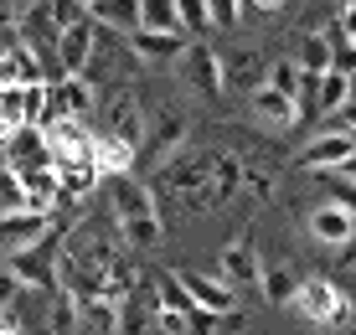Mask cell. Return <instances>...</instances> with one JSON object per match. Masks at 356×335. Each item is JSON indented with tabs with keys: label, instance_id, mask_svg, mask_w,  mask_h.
Listing matches in <instances>:
<instances>
[{
	"label": "cell",
	"instance_id": "6da1fadb",
	"mask_svg": "<svg viewBox=\"0 0 356 335\" xmlns=\"http://www.w3.org/2000/svg\"><path fill=\"white\" fill-rule=\"evenodd\" d=\"M108 186V206H114V232L124 243V253H150L161 243V212H155V196L145 181L124 176H104Z\"/></svg>",
	"mask_w": 356,
	"mask_h": 335
},
{
	"label": "cell",
	"instance_id": "7a4b0ae2",
	"mask_svg": "<svg viewBox=\"0 0 356 335\" xmlns=\"http://www.w3.org/2000/svg\"><path fill=\"white\" fill-rule=\"evenodd\" d=\"M289 309L300 320H310L315 330H346V325H356V300L341 284H330V279H305L300 274V289H294V300H289Z\"/></svg>",
	"mask_w": 356,
	"mask_h": 335
},
{
	"label": "cell",
	"instance_id": "3957f363",
	"mask_svg": "<svg viewBox=\"0 0 356 335\" xmlns=\"http://www.w3.org/2000/svg\"><path fill=\"white\" fill-rule=\"evenodd\" d=\"M63 238H67V222H52V232H47L42 243H31L26 253L6 258V268L21 279V289L31 294H57L63 284H57V263H63Z\"/></svg>",
	"mask_w": 356,
	"mask_h": 335
},
{
	"label": "cell",
	"instance_id": "277c9868",
	"mask_svg": "<svg viewBox=\"0 0 356 335\" xmlns=\"http://www.w3.org/2000/svg\"><path fill=\"white\" fill-rule=\"evenodd\" d=\"M42 140H47L52 165H93V129H88V119H47Z\"/></svg>",
	"mask_w": 356,
	"mask_h": 335
},
{
	"label": "cell",
	"instance_id": "5b68a950",
	"mask_svg": "<svg viewBox=\"0 0 356 335\" xmlns=\"http://www.w3.org/2000/svg\"><path fill=\"white\" fill-rule=\"evenodd\" d=\"M176 67H181V83H186L196 98H217L222 93V52H217V47L186 36V52L176 57Z\"/></svg>",
	"mask_w": 356,
	"mask_h": 335
},
{
	"label": "cell",
	"instance_id": "8992f818",
	"mask_svg": "<svg viewBox=\"0 0 356 335\" xmlns=\"http://www.w3.org/2000/svg\"><path fill=\"white\" fill-rule=\"evenodd\" d=\"M217 279H222L232 294H248V289H259V279H264V258H259V238H253V232H243L238 243H227V247H222Z\"/></svg>",
	"mask_w": 356,
	"mask_h": 335
},
{
	"label": "cell",
	"instance_id": "52a82bcc",
	"mask_svg": "<svg viewBox=\"0 0 356 335\" xmlns=\"http://www.w3.org/2000/svg\"><path fill=\"white\" fill-rule=\"evenodd\" d=\"M165 186L181 196V202H202L207 206V186H212V155H191L186 145H181L176 155L165 160Z\"/></svg>",
	"mask_w": 356,
	"mask_h": 335
},
{
	"label": "cell",
	"instance_id": "ba28073f",
	"mask_svg": "<svg viewBox=\"0 0 356 335\" xmlns=\"http://www.w3.org/2000/svg\"><path fill=\"white\" fill-rule=\"evenodd\" d=\"M351 155H356V134H351V129H325V134H315V140L305 145L300 155H294V165L330 176V170H341Z\"/></svg>",
	"mask_w": 356,
	"mask_h": 335
},
{
	"label": "cell",
	"instance_id": "9c48e42d",
	"mask_svg": "<svg viewBox=\"0 0 356 335\" xmlns=\"http://www.w3.org/2000/svg\"><path fill=\"white\" fill-rule=\"evenodd\" d=\"M93 108H98V93L88 78H52L47 83V119H88Z\"/></svg>",
	"mask_w": 356,
	"mask_h": 335
},
{
	"label": "cell",
	"instance_id": "30bf717a",
	"mask_svg": "<svg viewBox=\"0 0 356 335\" xmlns=\"http://www.w3.org/2000/svg\"><path fill=\"white\" fill-rule=\"evenodd\" d=\"M93 52H98V26L93 21H78V26L57 31V72H63V78H88Z\"/></svg>",
	"mask_w": 356,
	"mask_h": 335
},
{
	"label": "cell",
	"instance_id": "8fae6325",
	"mask_svg": "<svg viewBox=\"0 0 356 335\" xmlns=\"http://www.w3.org/2000/svg\"><path fill=\"white\" fill-rule=\"evenodd\" d=\"M57 217H42V212H0V253L16 258L26 253L31 243H42L47 232H52Z\"/></svg>",
	"mask_w": 356,
	"mask_h": 335
},
{
	"label": "cell",
	"instance_id": "7c38bea8",
	"mask_svg": "<svg viewBox=\"0 0 356 335\" xmlns=\"http://www.w3.org/2000/svg\"><path fill=\"white\" fill-rule=\"evenodd\" d=\"M21 186V206L26 212H42V217H57V206H63V186H57V170L42 165V170H10Z\"/></svg>",
	"mask_w": 356,
	"mask_h": 335
},
{
	"label": "cell",
	"instance_id": "4fadbf2b",
	"mask_svg": "<svg viewBox=\"0 0 356 335\" xmlns=\"http://www.w3.org/2000/svg\"><path fill=\"white\" fill-rule=\"evenodd\" d=\"M0 160H6V170H42V165H52L42 129H10L6 140H0Z\"/></svg>",
	"mask_w": 356,
	"mask_h": 335
},
{
	"label": "cell",
	"instance_id": "5bb4252c",
	"mask_svg": "<svg viewBox=\"0 0 356 335\" xmlns=\"http://www.w3.org/2000/svg\"><path fill=\"white\" fill-rule=\"evenodd\" d=\"M181 279V289L191 294V304L196 309H207V315H238V294L227 289L222 279H207V274H176Z\"/></svg>",
	"mask_w": 356,
	"mask_h": 335
},
{
	"label": "cell",
	"instance_id": "9a60e30c",
	"mask_svg": "<svg viewBox=\"0 0 356 335\" xmlns=\"http://www.w3.org/2000/svg\"><path fill=\"white\" fill-rule=\"evenodd\" d=\"M104 134H114V140L134 145V150L145 145V114H140V104H134V93H114V98H108ZM134 160H140V155H134Z\"/></svg>",
	"mask_w": 356,
	"mask_h": 335
},
{
	"label": "cell",
	"instance_id": "2e32d148",
	"mask_svg": "<svg viewBox=\"0 0 356 335\" xmlns=\"http://www.w3.org/2000/svg\"><path fill=\"white\" fill-rule=\"evenodd\" d=\"M181 145H186V119H181L176 108H165L161 124H155V140L140 145V160H145V165H165V160L176 155ZM140 160H134V165H140Z\"/></svg>",
	"mask_w": 356,
	"mask_h": 335
},
{
	"label": "cell",
	"instance_id": "e0dca14e",
	"mask_svg": "<svg viewBox=\"0 0 356 335\" xmlns=\"http://www.w3.org/2000/svg\"><path fill=\"white\" fill-rule=\"evenodd\" d=\"M310 232H315V243H325V247H341V243H351V232H356V217H351L341 202H330V206H315V212H310Z\"/></svg>",
	"mask_w": 356,
	"mask_h": 335
},
{
	"label": "cell",
	"instance_id": "ac0fdd59",
	"mask_svg": "<svg viewBox=\"0 0 356 335\" xmlns=\"http://www.w3.org/2000/svg\"><path fill=\"white\" fill-rule=\"evenodd\" d=\"M129 47H134L140 62H176L181 52H186V36H181V31H140V26H134Z\"/></svg>",
	"mask_w": 356,
	"mask_h": 335
},
{
	"label": "cell",
	"instance_id": "d6986e66",
	"mask_svg": "<svg viewBox=\"0 0 356 335\" xmlns=\"http://www.w3.org/2000/svg\"><path fill=\"white\" fill-rule=\"evenodd\" d=\"M264 72H268V62L259 52H248V47H238L232 57H222V88H243V93H253L264 83Z\"/></svg>",
	"mask_w": 356,
	"mask_h": 335
},
{
	"label": "cell",
	"instance_id": "ffe728a7",
	"mask_svg": "<svg viewBox=\"0 0 356 335\" xmlns=\"http://www.w3.org/2000/svg\"><path fill=\"white\" fill-rule=\"evenodd\" d=\"M134 155H140L134 145L93 129V165H98V176H124V170H134Z\"/></svg>",
	"mask_w": 356,
	"mask_h": 335
},
{
	"label": "cell",
	"instance_id": "44dd1931",
	"mask_svg": "<svg viewBox=\"0 0 356 335\" xmlns=\"http://www.w3.org/2000/svg\"><path fill=\"white\" fill-rule=\"evenodd\" d=\"M134 6H140V0H93V6H88V21H93L98 31H119V36H129L134 26H140Z\"/></svg>",
	"mask_w": 356,
	"mask_h": 335
},
{
	"label": "cell",
	"instance_id": "7402d4cb",
	"mask_svg": "<svg viewBox=\"0 0 356 335\" xmlns=\"http://www.w3.org/2000/svg\"><path fill=\"white\" fill-rule=\"evenodd\" d=\"M238 186H243V160H238V155H212V186H207V206H227Z\"/></svg>",
	"mask_w": 356,
	"mask_h": 335
},
{
	"label": "cell",
	"instance_id": "603a6c76",
	"mask_svg": "<svg viewBox=\"0 0 356 335\" xmlns=\"http://www.w3.org/2000/svg\"><path fill=\"white\" fill-rule=\"evenodd\" d=\"M26 83H47V72L26 47H16V52L0 57V88H26Z\"/></svg>",
	"mask_w": 356,
	"mask_h": 335
},
{
	"label": "cell",
	"instance_id": "cb8c5ba5",
	"mask_svg": "<svg viewBox=\"0 0 356 335\" xmlns=\"http://www.w3.org/2000/svg\"><path fill=\"white\" fill-rule=\"evenodd\" d=\"M248 98H253V114H259L264 124H274V129H294V104L284 93H274L268 83H259Z\"/></svg>",
	"mask_w": 356,
	"mask_h": 335
},
{
	"label": "cell",
	"instance_id": "d4e9b609",
	"mask_svg": "<svg viewBox=\"0 0 356 335\" xmlns=\"http://www.w3.org/2000/svg\"><path fill=\"white\" fill-rule=\"evenodd\" d=\"M346 98H351V78H346V72H321V83H315V119L341 114Z\"/></svg>",
	"mask_w": 356,
	"mask_h": 335
},
{
	"label": "cell",
	"instance_id": "484cf974",
	"mask_svg": "<svg viewBox=\"0 0 356 335\" xmlns=\"http://www.w3.org/2000/svg\"><path fill=\"white\" fill-rule=\"evenodd\" d=\"M294 67L315 72V78L330 72V42H325L321 31H300V36H294Z\"/></svg>",
	"mask_w": 356,
	"mask_h": 335
},
{
	"label": "cell",
	"instance_id": "4316f807",
	"mask_svg": "<svg viewBox=\"0 0 356 335\" xmlns=\"http://www.w3.org/2000/svg\"><path fill=\"white\" fill-rule=\"evenodd\" d=\"M31 10L52 31H67V26H78V21H88V6H83V0H31Z\"/></svg>",
	"mask_w": 356,
	"mask_h": 335
},
{
	"label": "cell",
	"instance_id": "83f0119b",
	"mask_svg": "<svg viewBox=\"0 0 356 335\" xmlns=\"http://www.w3.org/2000/svg\"><path fill=\"white\" fill-rule=\"evenodd\" d=\"M134 16H140V31H181L176 0H140V6H134Z\"/></svg>",
	"mask_w": 356,
	"mask_h": 335
},
{
	"label": "cell",
	"instance_id": "f1b7e54d",
	"mask_svg": "<svg viewBox=\"0 0 356 335\" xmlns=\"http://www.w3.org/2000/svg\"><path fill=\"white\" fill-rule=\"evenodd\" d=\"M259 289H264L268 304H289L294 289H300V274H294V268H268V274L259 279Z\"/></svg>",
	"mask_w": 356,
	"mask_h": 335
},
{
	"label": "cell",
	"instance_id": "f546056e",
	"mask_svg": "<svg viewBox=\"0 0 356 335\" xmlns=\"http://www.w3.org/2000/svg\"><path fill=\"white\" fill-rule=\"evenodd\" d=\"M176 21H181V36H202L212 31V16H207V0H176Z\"/></svg>",
	"mask_w": 356,
	"mask_h": 335
},
{
	"label": "cell",
	"instance_id": "4dcf8cb0",
	"mask_svg": "<svg viewBox=\"0 0 356 335\" xmlns=\"http://www.w3.org/2000/svg\"><path fill=\"white\" fill-rule=\"evenodd\" d=\"M207 16H212V26H238L243 0H207Z\"/></svg>",
	"mask_w": 356,
	"mask_h": 335
},
{
	"label": "cell",
	"instance_id": "1f68e13d",
	"mask_svg": "<svg viewBox=\"0 0 356 335\" xmlns=\"http://www.w3.org/2000/svg\"><path fill=\"white\" fill-rule=\"evenodd\" d=\"M21 294H26V289H21V279L10 274V268H0V315H10V309L21 304Z\"/></svg>",
	"mask_w": 356,
	"mask_h": 335
},
{
	"label": "cell",
	"instance_id": "d6a6232c",
	"mask_svg": "<svg viewBox=\"0 0 356 335\" xmlns=\"http://www.w3.org/2000/svg\"><path fill=\"white\" fill-rule=\"evenodd\" d=\"M0 212H26V206H21V186L6 165H0Z\"/></svg>",
	"mask_w": 356,
	"mask_h": 335
},
{
	"label": "cell",
	"instance_id": "836d02e7",
	"mask_svg": "<svg viewBox=\"0 0 356 335\" xmlns=\"http://www.w3.org/2000/svg\"><path fill=\"white\" fill-rule=\"evenodd\" d=\"M16 47H21V26H16V16H0V57L16 52Z\"/></svg>",
	"mask_w": 356,
	"mask_h": 335
},
{
	"label": "cell",
	"instance_id": "e575fe53",
	"mask_svg": "<svg viewBox=\"0 0 356 335\" xmlns=\"http://www.w3.org/2000/svg\"><path fill=\"white\" fill-rule=\"evenodd\" d=\"M243 6H253V16H264V21H279L289 10V0H243Z\"/></svg>",
	"mask_w": 356,
	"mask_h": 335
},
{
	"label": "cell",
	"instance_id": "d590c367",
	"mask_svg": "<svg viewBox=\"0 0 356 335\" xmlns=\"http://www.w3.org/2000/svg\"><path fill=\"white\" fill-rule=\"evenodd\" d=\"M336 258H341V263H356V232H351V243L336 247Z\"/></svg>",
	"mask_w": 356,
	"mask_h": 335
},
{
	"label": "cell",
	"instance_id": "8d00e7d4",
	"mask_svg": "<svg viewBox=\"0 0 356 335\" xmlns=\"http://www.w3.org/2000/svg\"><path fill=\"white\" fill-rule=\"evenodd\" d=\"M0 335H26V330L16 325V315H10V325H0Z\"/></svg>",
	"mask_w": 356,
	"mask_h": 335
},
{
	"label": "cell",
	"instance_id": "74e56055",
	"mask_svg": "<svg viewBox=\"0 0 356 335\" xmlns=\"http://www.w3.org/2000/svg\"><path fill=\"white\" fill-rule=\"evenodd\" d=\"M346 108H356V72H351V98H346Z\"/></svg>",
	"mask_w": 356,
	"mask_h": 335
},
{
	"label": "cell",
	"instance_id": "f35d334b",
	"mask_svg": "<svg viewBox=\"0 0 356 335\" xmlns=\"http://www.w3.org/2000/svg\"><path fill=\"white\" fill-rule=\"evenodd\" d=\"M0 325H10V315H0Z\"/></svg>",
	"mask_w": 356,
	"mask_h": 335
},
{
	"label": "cell",
	"instance_id": "ab89813d",
	"mask_svg": "<svg viewBox=\"0 0 356 335\" xmlns=\"http://www.w3.org/2000/svg\"><path fill=\"white\" fill-rule=\"evenodd\" d=\"M83 6H93V0H83Z\"/></svg>",
	"mask_w": 356,
	"mask_h": 335
},
{
	"label": "cell",
	"instance_id": "60d3db41",
	"mask_svg": "<svg viewBox=\"0 0 356 335\" xmlns=\"http://www.w3.org/2000/svg\"><path fill=\"white\" fill-rule=\"evenodd\" d=\"M341 6H346V0H341Z\"/></svg>",
	"mask_w": 356,
	"mask_h": 335
}]
</instances>
